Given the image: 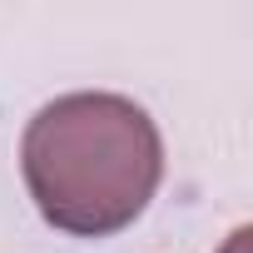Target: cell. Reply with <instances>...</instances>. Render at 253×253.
Wrapping results in <instances>:
<instances>
[{"mask_svg": "<svg viewBox=\"0 0 253 253\" xmlns=\"http://www.w3.org/2000/svg\"><path fill=\"white\" fill-rule=\"evenodd\" d=\"M20 174L50 228L109 238L159 194L164 139L144 104L109 89H80L50 99L25 124Z\"/></svg>", "mask_w": 253, "mask_h": 253, "instance_id": "6da1fadb", "label": "cell"}, {"mask_svg": "<svg viewBox=\"0 0 253 253\" xmlns=\"http://www.w3.org/2000/svg\"><path fill=\"white\" fill-rule=\"evenodd\" d=\"M223 253H248V228H238V233L223 243Z\"/></svg>", "mask_w": 253, "mask_h": 253, "instance_id": "7a4b0ae2", "label": "cell"}]
</instances>
